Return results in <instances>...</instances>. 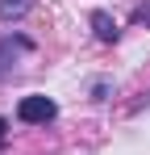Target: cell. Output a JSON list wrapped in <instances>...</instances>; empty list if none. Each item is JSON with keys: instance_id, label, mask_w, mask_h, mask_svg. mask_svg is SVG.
<instances>
[{"instance_id": "obj_1", "label": "cell", "mask_w": 150, "mask_h": 155, "mask_svg": "<svg viewBox=\"0 0 150 155\" xmlns=\"http://www.w3.org/2000/svg\"><path fill=\"white\" fill-rule=\"evenodd\" d=\"M54 113H58V105L50 97H21V105H17V117L29 126H46V122H54Z\"/></svg>"}, {"instance_id": "obj_2", "label": "cell", "mask_w": 150, "mask_h": 155, "mask_svg": "<svg viewBox=\"0 0 150 155\" xmlns=\"http://www.w3.org/2000/svg\"><path fill=\"white\" fill-rule=\"evenodd\" d=\"M92 29H96V38L100 42H117V21H113V17H108V13H92Z\"/></svg>"}, {"instance_id": "obj_3", "label": "cell", "mask_w": 150, "mask_h": 155, "mask_svg": "<svg viewBox=\"0 0 150 155\" xmlns=\"http://www.w3.org/2000/svg\"><path fill=\"white\" fill-rule=\"evenodd\" d=\"M33 8V0H0V21H21Z\"/></svg>"}, {"instance_id": "obj_4", "label": "cell", "mask_w": 150, "mask_h": 155, "mask_svg": "<svg viewBox=\"0 0 150 155\" xmlns=\"http://www.w3.org/2000/svg\"><path fill=\"white\" fill-rule=\"evenodd\" d=\"M138 21H142V25L150 29V0H146V4H142V8H138Z\"/></svg>"}, {"instance_id": "obj_5", "label": "cell", "mask_w": 150, "mask_h": 155, "mask_svg": "<svg viewBox=\"0 0 150 155\" xmlns=\"http://www.w3.org/2000/svg\"><path fill=\"white\" fill-rule=\"evenodd\" d=\"M4 130H8V126H4V117H0V143H4Z\"/></svg>"}]
</instances>
